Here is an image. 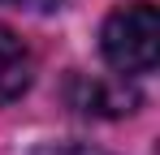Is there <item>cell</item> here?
I'll return each mask as SVG.
<instances>
[{
  "label": "cell",
  "instance_id": "7a4b0ae2",
  "mask_svg": "<svg viewBox=\"0 0 160 155\" xmlns=\"http://www.w3.org/2000/svg\"><path fill=\"white\" fill-rule=\"evenodd\" d=\"M30 73H35L30 48L9 30V26H0V103L18 99V95L30 86Z\"/></svg>",
  "mask_w": 160,
  "mask_h": 155
},
{
  "label": "cell",
  "instance_id": "277c9868",
  "mask_svg": "<svg viewBox=\"0 0 160 155\" xmlns=\"http://www.w3.org/2000/svg\"><path fill=\"white\" fill-rule=\"evenodd\" d=\"M39 155H104V151H95V147H48Z\"/></svg>",
  "mask_w": 160,
  "mask_h": 155
},
{
  "label": "cell",
  "instance_id": "6da1fadb",
  "mask_svg": "<svg viewBox=\"0 0 160 155\" xmlns=\"http://www.w3.org/2000/svg\"><path fill=\"white\" fill-rule=\"evenodd\" d=\"M100 48H104V60L117 73H152L156 60H160V13H156V4L134 0L126 9H117L104 22Z\"/></svg>",
  "mask_w": 160,
  "mask_h": 155
},
{
  "label": "cell",
  "instance_id": "3957f363",
  "mask_svg": "<svg viewBox=\"0 0 160 155\" xmlns=\"http://www.w3.org/2000/svg\"><path fill=\"white\" fill-rule=\"evenodd\" d=\"M74 86H82L87 95L78 99L82 112H100V116H121V112H134V103H138V95L134 91H126V86H104V82H74Z\"/></svg>",
  "mask_w": 160,
  "mask_h": 155
},
{
  "label": "cell",
  "instance_id": "5b68a950",
  "mask_svg": "<svg viewBox=\"0 0 160 155\" xmlns=\"http://www.w3.org/2000/svg\"><path fill=\"white\" fill-rule=\"evenodd\" d=\"M4 4H18V9H56L61 0H4Z\"/></svg>",
  "mask_w": 160,
  "mask_h": 155
}]
</instances>
